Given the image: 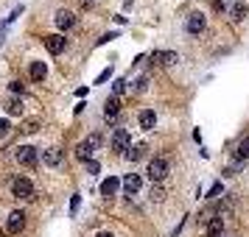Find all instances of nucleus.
<instances>
[{
  "mask_svg": "<svg viewBox=\"0 0 249 237\" xmlns=\"http://www.w3.org/2000/svg\"><path fill=\"white\" fill-rule=\"evenodd\" d=\"M215 195H221V181H215L213 187H210V198H215Z\"/></svg>",
  "mask_w": 249,
  "mask_h": 237,
  "instance_id": "26",
  "label": "nucleus"
},
{
  "mask_svg": "<svg viewBox=\"0 0 249 237\" xmlns=\"http://www.w3.org/2000/svg\"><path fill=\"white\" fill-rule=\"evenodd\" d=\"M56 25L62 28V31L73 28V25H76V17H73V12H65V9H62V12L56 14Z\"/></svg>",
  "mask_w": 249,
  "mask_h": 237,
  "instance_id": "11",
  "label": "nucleus"
},
{
  "mask_svg": "<svg viewBox=\"0 0 249 237\" xmlns=\"http://www.w3.org/2000/svg\"><path fill=\"white\" fill-rule=\"evenodd\" d=\"M81 206V195H73V201H70V215H76Z\"/></svg>",
  "mask_w": 249,
  "mask_h": 237,
  "instance_id": "22",
  "label": "nucleus"
},
{
  "mask_svg": "<svg viewBox=\"0 0 249 237\" xmlns=\"http://www.w3.org/2000/svg\"><path fill=\"white\" fill-rule=\"evenodd\" d=\"M185 28L191 31V34H199V31H204V14L202 12H196L188 17V23H185Z\"/></svg>",
  "mask_w": 249,
  "mask_h": 237,
  "instance_id": "8",
  "label": "nucleus"
},
{
  "mask_svg": "<svg viewBox=\"0 0 249 237\" xmlns=\"http://www.w3.org/2000/svg\"><path fill=\"white\" fill-rule=\"evenodd\" d=\"M118 112H121V103H118V98H109V101L104 103V117H107V120H115V117H118Z\"/></svg>",
  "mask_w": 249,
  "mask_h": 237,
  "instance_id": "13",
  "label": "nucleus"
},
{
  "mask_svg": "<svg viewBox=\"0 0 249 237\" xmlns=\"http://www.w3.org/2000/svg\"><path fill=\"white\" fill-rule=\"evenodd\" d=\"M109 76H112V67H107V70H104L101 76L95 79V84H104V81H109Z\"/></svg>",
  "mask_w": 249,
  "mask_h": 237,
  "instance_id": "25",
  "label": "nucleus"
},
{
  "mask_svg": "<svg viewBox=\"0 0 249 237\" xmlns=\"http://www.w3.org/2000/svg\"><path fill=\"white\" fill-rule=\"evenodd\" d=\"M232 17H235V20H244V17H247V6H241V3H238L235 9H232Z\"/></svg>",
  "mask_w": 249,
  "mask_h": 237,
  "instance_id": "20",
  "label": "nucleus"
},
{
  "mask_svg": "<svg viewBox=\"0 0 249 237\" xmlns=\"http://www.w3.org/2000/svg\"><path fill=\"white\" fill-rule=\"evenodd\" d=\"M95 237H112V235H107V232H101V235H95Z\"/></svg>",
  "mask_w": 249,
  "mask_h": 237,
  "instance_id": "31",
  "label": "nucleus"
},
{
  "mask_svg": "<svg viewBox=\"0 0 249 237\" xmlns=\"http://www.w3.org/2000/svg\"><path fill=\"white\" fill-rule=\"evenodd\" d=\"M12 192L17 198H34V184L28 179H23V176H17V179L12 181Z\"/></svg>",
  "mask_w": 249,
  "mask_h": 237,
  "instance_id": "2",
  "label": "nucleus"
},
{
  "mask_svg": "<svg viewBox=\"0 0 249 237\" xmlns=\"http://www.w3.org/2000/svg\"><path fill=\"white\" fill-rule=\"evenodd\" d=\"M101 142V137L98 134H92L90 140H84V142H79V148H76V157L79 159H84V162H90V157H92V151H95V145Z\"/></svg>",
  "mask_w": 249,
  "mask_h": 237,
  "instance_id": "3",
  "label": "nucleus"
},
{
  "mask_svg": "<svg viewBox=\"0 0 249 237\" xmlns=\"http://www.w3.org/2000/svg\"><path fill=\"white\" fill-rule=\"evenodd\" d=\"M168 176V162L162 157H154L151 162H148V179L154 181V184H160V181Z\"/></svg>",
  "mask_w": 249,
  "mask_h": 237,
  "instance_id": "1",
  "label": "nucleus"
},
{
  "mask_svg": "<svg viewBox=\"0 0 249 237\" xmlns=\"http://www.w3.org/2000/svg\"><path fill=\"white\" fill-rule=\"evenodd\" d=\"M87 170H90V173H98V162H95V159H90V162H87Z\"/></svg>",
  "mask_w": 249,
  "mask_h": 237,
  "instance_id": "28",
  "label": "nucleus"
},
{
  "mask_svg": "<svg viewBox=\"0 0 249 237\" xmlns=\"http://www.w3.org/2000/svg\"><path fill=\"white\" fill-rule=\"evenodd\" d=\"M23 131H28V134H31V131H36V120H31V123H25V128Z\"/></svg>",
  "mask_w": 249,
  "mask_h": 237,
  "instance_id": "30",
  "label": "nucleus"
},
{
  "mask_svg": "<svg viewBox=\"0 0 249 237\" xmlns=\"http://www.w3.org/2000/svg\"><path fill=\"white\" fill-rule=\"evenodd\" d=\"M9 134V120H0V137Z\"/></svg>",
  "mask_w": 249,
  "mask_h": 237,
  "instance_id": "27",
  "label": "nucleus"
},
{
  "mask_svg": "<svg viewBox=\"0 0 249 237\" xmlns=\"http://www.w3.org/2000/svg\"><path fill=\"white\" fill-rule=\"evenodd\" d=\"M146 151H148V145H143V142H140V145H132V148H129V154H126V157L132 159V162H137V159L146 157Z\"/></svg>",
  "mask_w": 249,
  "mask_h": 237,
  "instance_id": "18",
  "label": "nucleus"
},
{
  "mask_svg": "<svg viewBox=\"0 0 249 237\" xmlns=\"http://www.w3.org/2000/svg\"><path fill=\"white\" fill-rule=\"evenodd\" d=\"M162 195H165V192H162V187H160V184H154V187H151V201H162Z\"/></svg>",
  "mask_w": 249,
  "mask_h": 237,
  "instance_id": "21",
  "label": "nucleus"
},
{
  "mask_svg": "<svg viewBox=\"0 0 249 237\" xmlns=\"http://www.w3.org/2000/svg\"><path fill=\"white\" fill-rule=\"evenodd\" d=\"M235 157L241 159V162L249 159V137H241V142H238V148H235Z\"/></svg>",
  "mask_w": 249,
  "mask_h": 237,
  "instance_id": "17",
  "label": "nucleus"
},
{
  "mask_svg": "<svg viewBox=\"0 0 249 237\" xmlns=\"http://www.w3.org/2000/svg\"><path fill=\"white\" fill-rule=\"evenodd\" d=\"M154 120H157V117H154V112H151V109L140 112V128H143V131H151V128H154Z\"/></svg>",
  "mask_w": 249,
  "mask_h": 237,
  "instance_id": "15",
  "label": "nucleus"
},
{
  "mask_svg": "<svg viewBox=\"0 0 249 237\" xmlns=\"http://www.w3.org/2000/svg\"><path fill=\"white\" fill-rule=\"evenodd\" d=\"M221 232H224V221L221 218H210L207 221V237H221Z\"/></svg>",
  "mask_w": 249,
  "mask_h": 237,
  "instance_id": "14",
  "label": "nucleus"
},
{
  "mask_svg": "<svg viewBox=\"0 0 249 237\" xmlns=\"http://www.w3.org/2000/svg\"><path fill=\"white\" fill-rule=\"evenodd\" d=\"M146 84H148V79H146V76H143V79L137 81V92H143V90H146Z\"/></svg>",
  "mask_w": 249,
  "mask_h": 237,
  "instance_id": "29",
  "label": "nucleus"
},
{
  "mask_svg": "<svg viewBox=\"0 0 249 237\" xmlns=\"http://www.w3.org/2000/svg\"><path fill=\"white\" fill-rule=\"evenodd\" d=\"M118 187H121V181L115 179V176H109V179L101 184V192L107 195V198H109V195H115V192H118Z\"/></svg>",
  "mask_w": 249,
  "mask_h": 237,
  "instance_id": "16",
  "label": "nucleus"
},
{
  "mask_svg": "<svg viewBox=\"0 0 249 237\" xmlns=\"http://www.w3.org/2000/svg\"><path fill=\"white\" fill-rule=\"evenodd\" d=\"M14 157H17V162L20 165H36V159H39V154H36V148H31V145H20L17 151H14Z\"/></svg>",
  "mask_w": 249,
  "mask_h": 237,
  "instance_id": "4",
  "label": "nucleus"
},
{
  "mask_svg": "<svg viewBox=\"0 0 249 237\" xmlns=\"http://www.w3.org/2000/svg\"><path fill=\"white\" fill-rule=\"evenodd\" d=\"M42 162L51 165V168H56L59 162H62V151H59V148H48V151H42Z\"/></svg>",
  "mask_w": 249,
  "mask_h": 237,
  "instance_id": "12",
  "label": "nucleus"
},
{
  "mask_svg": "<svg viewBox=\"0 0 249 237\" xmlns=\"http://www.w3.org/2000/svg\"><path fill=\"white\" fill-rule=\"evenodd\" d=\"M9 112H12V114H20V112H23V103H20V101H12V103H9Z\"/></svg>",
  "mask_w": 249,
  "mask_h": 237,
  "instance_id": "24",
  "label": "nucleus"
},
{
  "mask_svg": "<svg viewBox=\"0 0 249 237\" xmlns=\"http://www.w3.org/2000/svg\"><path fill=\"white\" fill-rule=\"evenodd\" d=\"M151 62H154V64H177L179 59H177L174 50H154V53H151Z\"/></svg>",
  "mask_w": 249,
  "mask_h": 237,
  "instance_id": "7",
  "label": "nucleus"
},
{
  "mask_svg": "<svg viewBox=\"0 0 249 237\" xmlns=\"http://www.w3.org/2000/svg\"><path fill=\"white\" fill-rule=\"evenodd\" d=\"M129 148H132V134L124 131V128H118L112 134V151H126L129 154Z\"/></svg>",
  "mask_w": 249,
  "mask_h": 237,
  "instance_id": "5",
  "label": "nucleus"
},
{
  "mask_svg": "<svg viewBox=\"0 0 249 237\" xmlns=\"http://www.w3.org/2000/svg\"><path fill=\"white\" fill-rule=\"evenodd\" d=\"M45 73H48V70H45L42 62H34V64H31V79H34V81H42V79H45Z\"/></svg>",
  "mask_w": 249,
  "mask_h": 237,
  "instance_id": "19",
  "label": "nucleus"
},
{
  "mask_svg": "<svg viewBox=\"0 0 249 237\" xmlns=\"http://www.w3.org/2000/svg\"><path fill=\"white\" fill-rule=\"evenodd\" d=\"M140 184H143V181H140V176H137V173H129V176L124 179V190H126V195H135V192L140 190Z\"/></svg>",
  "mask_w": 249,
  "mask_h": 237,
  "instance_id": "10",
  "label": "nucleus"
},
{
  "mask_svg": "<svg viewBox=\"0 0 249 237\" xmlns=\"http://www.w3.org/2000/svg\"><path fill=\"white\" fill-rule=\"evenodd\" d=\"M65 36L62 34H51V36H45V47H48V53H53V56H59L62 50H65Z\"/></svg>",
  "mask_w": 249,
  "mask_h": 237,
  "instance_id": "6",
  "label": "nucleus"
},
{
  "mask_svg": "<svg viewBox=\"0 0 249 237\" xmlns=\"http://www.w3.org/2000/svg\"><path fill=\"white\" fill-rule=\"evenodd\" d=\"M112 90H115V95H121V92L126 90V79H118V81L112 84Z\"/></svg>",
  "mask_w": 249,
  "mask_h": 237,
  "instance_id": "23",
  "label": "nucleus"
},
{
  "mask_svg": "<svg viewBox=\"0 0 249 237\" xmlns=\"http://www.w3.org/2000/svg\"><path fill=\"white\" fill-rule=\"evenodd\" d=\"M23 226H25V215H23V212H12V215H9V223H6L9 235H17Z\"/></svg>",
  "mask_w": 249,
  "mask_h": 237,
  "instance_id": "9",
  "label": "nucleus"
}]
</instances>
